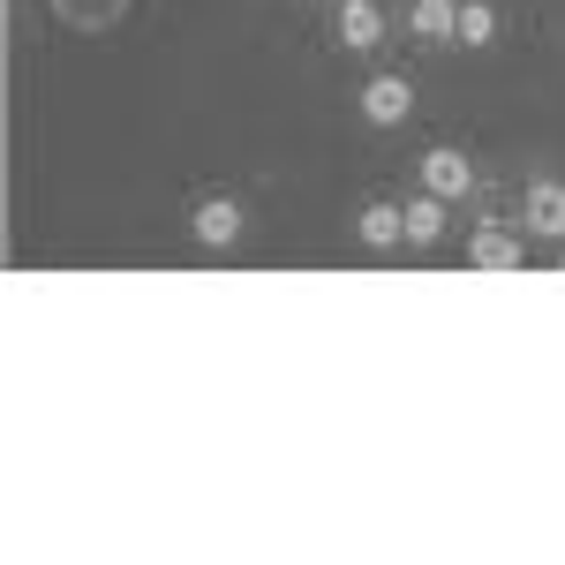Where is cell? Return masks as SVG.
<instances>
[{
	"label": "cell",
	"mask_w": 565,
	"mask_h": 565,
	"mask_svg": "<svg viewBox=\"0 0 565 565\" xmlns=\"http://www.w3.org/2000/svg\"><path fill=\"white\" fill-rule=\"evenodd\" d=\"M354 98H362V121H370V129H399V121L415 114V84H407L399 68H377Z\"/></svg>",
	"instance_id": "cell-1"
},
{
	"label": "cell",
	"mask_w": 565,
	"mask_h": 565,
	"mask_svg": "<svg viewBox=\"0 0 565 565\" xmlns=\"http://www.w3.org/2000/svg\"><path fill=\"white\" fill-rule=\"evenodd\" d=\"M423 189L445 196V204H468V196H476V159H468V151H452V143L423 151Z\"/></svg>",
	"instance_id": "cell-2"
},
{
	"label": "cell",
	"mask_w": 565,
	"mask_h": 565,
	"mask_svg": "<svg viewBox=\"0 0 565 565\" xmlns=\"http://www.w3.org/2000/svg\"><path fill=\"white\" fill-rule=\"evenodd\" d=\"M189 234H196L204 249H234V242H242V204H234V196H204V204L189 212Z\"/></svg>",
	"instance_id": "cell-3"
},
{
	"label": "cell",
	"mask_w": 565,
	"mask_h": 565,
	"mask_svg": "<svg viewBox=\"0 0 565 565\" xmlns=\"http://www.w3.org/2000/svg\"><path fill=\"white\" fill-rule=\"evenodd\" d=\"M521 218H527V234H543V242H565V181H527V204H521Z\"/></svg>",
	"instance_id": "cell-4"
},
{
	"label": "cell",
	"mask_w": 565,
	"mask_h": 565,
	"mask_svg": "<svg viewBox=\"0 0 565 565\" xmlns=\"http://www.w3.org/2000/svg\"><path fill=\"white\" fill-rule=\"evenodd\" d=\"M332 23H340V45H348V53H377V45H385V8H377V0H340Z\"/></svg>",
	"instance_id": "cell-5"
},
{
	"label": "cell",
	"mask_w": 565,
	"mask_h": 565,
	"mask_svg": "<svg viewBox=\"0 0 565 565\" xmlns=\"http://www.w3.org/2000/svg\"><path fill=\"white\" fill-rule=\"evenodd\" d=\"M354 234H362V249H377V257L399 249V242H407V204H362V212H354Z\"/></svg>",
	"instance_id": "cell-6"
},
{
	"label": "cell",
	"mask_w": 565,
	"mask_h": 565,
	"mask_svg": "<svg viewBox=\"0 0 565 565\" xmlns=\"http://www.w3.org/2000/svg\"><path fill=\"white\" fill-rule=\"evenodd\" d=\"M468 264H476V271H521V264H527V249L513 242V234L482 226V234H468Z\"/></svg>",
	"instance_id": "cell-7"
},
{
	"label": "cell",
	"mask_w": 565,
	"mask_h": 565,
	"mask_svg": "<svg viewBox=\"0 0 565 565\" xmlns=\"http://www.w3.org/2000/svg\"><path fill=\"white\" fill-rule=\"evenodd\" d=\"M407 31L423 45H452V31H460V0H415L407 8Z\"/></svg>",
	"instance_id": "cell-8"
},
{
	"label": "cell",
	"mask_w": 565,
	"mask_h": 565,
	"mask_svg": "<svg viewBox=\"0 0 565 565\" xmlns=\"http://www.w3.org/2000/svg\"><path fill=\"white\" fill-rule=\"evenodd\" d=\"M445 212H452V204L423 189V196L407 204V242H415V249H430V242H445Z\"/></svg>",
	"instance_id": "cell-9"
},
{
	"label": "cell",
	"mask_w": 565,
	"mask_h": 565,
	"mask_svg": "<svg viewBox=\"0 0 565 565\" xmlns=\"http://www.w3.org/2000/svg\"><path fill=\"white\" fill-rule=\"evenodd\" d=\"M452 45H468V53L498 45V8H490V0H460V31H452Z\"/></svg>",
	"instance_id": "cell-10"
},
{
	"label": "cell",
	"mask_w": 565,
	"mask_h": 565,
	"mask_svg": "<svg viewBox=\"0 0 565 565\" xmlns=\"http://www.w3.org/2000/svg\"><path fill=\"white\" fill-rule=\"evenodd\" d=\"M121 8H129V0H53V15H61V23H76V31H106Z\"/></svg>",
	"instance_id": "cell-11"
},
{
	"label": "cell",
	"mask_w": 565,
	"mask_h": 565,
	"mask_svg": "<svg viewBox=\"0 0 565 565\" xmlns=\"http://www.w3.org/2000/svg\"><path fill=\"white\" fill-rule=\"evenodd\" d=\"M558 264H565V249H558Z\"/></svg>",
	"instance_id": "cell-12"
}]
</instances>
